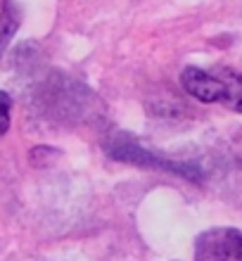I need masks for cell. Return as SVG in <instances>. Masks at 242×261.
I'll return each mask as SVG.
<instances>
[{"instance_id":"obj_1","label":"cell","mask_w":242,"mask_h":261,"mask_svg":"<svg viewBox=\"0 0 242 261\" xmlns=\"http://www.w3.org/2000/svg\"><path fill=\"white\" fill-rule=\"evenodd\" d=\"M195 261H242V233L237 228H209L195 240Z\"/></svg>"},{"instance_id":"obj_2","label":"cell","mask_w":242,"mask_h":261,"mask_svg":"<svg viewBox=\"0 0 242 261\" xmlns=\"http://www.w3.org/2000/svg\"><path fill=\"white\" fill-rule=\"evenodd\" d=\"M180 86L190 97L204 105L219 102L221 95V81L214 71H204L200 67H185L180 71Z\"/></svg>"},{"instance_id":"obj_3","label":"cell","mask_w":242,"mask_h":261,"mask_svg":"<svg viewBox=\"0 0 242 261\" xmlns=\"http://www.w3.org/2000/svg\"><path fill=\"white\" fill-rule=\"evenodd\" d=\"M110 154H114L117 159H124V162H133V164L164 166V169H171V171H178V173L190 171V169H185V166H180V164H173V162H159L154 154L143 150V147L133 140V136H128V133H117V136H114V140H112V145H110Z\"/></svg>"},{"instance_id":"obj_6","label":"cell","mask_w":242,"mask_h":261,"mask_svg":"<svg viewBox=\"0 0 242 261\" xmlns=\"http://www.w3.org/2000/svg\"><path fill=\"white\" fill-rule=\"evenodd\" d=\"M10 121H12V97L10 93L0 90V138L10 130Z\"/></svg>"},{"instance_id":"obj_4","label":"cell","mask_w":242,"mask_h":261,"mask_svg":"<svg viewBox=\"0 0 242 261\" xmlns=\"http://www.w3.org/2000/svg\"><path fill=\"white\" fill-rule=\"evenodd\" d=\"M214 74L219 76L221 81V95H219V102L228 110L242 114V74L240 71H233V69L219 67L214 69Z\"/></svg>"},{"instance_id":"obj_5","label":"cell","mask_w":242,"mask_h":261,"mask_svg":"<svg viewBox=\"0 0 242 261\" xmlns=\"http://www.w3.org/2000/svg\"><path fill=\"white\" fill-rule=\"evenodd\" d=\"M17 29H19V12H17V7L10 0H5L3 10H0V57L7 50L10 41L14 38Z\"/></svg>"}]
</instances>
